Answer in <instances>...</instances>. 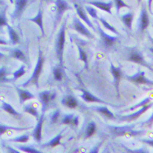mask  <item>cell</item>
<instances>
[{
    "label": "cell",
    "instance_id": "44",
    "mask_svg": "<svg viewBox=\"0 0 153 153\" xmlns=\"http://www.w3.org/2000/svg\"><path fill=\"white\" fill-rule=\"evenodd\" d=\"M5 148L7 149V152H13V153L19 152V150H13V149H12V147H11L10 145H5Z\"/></svg>",
    "mask_w": 153,
    "mask_h": 153
},
{
    "label": "cell",
    "instance_id": "47",
    "mask_svg": "<svg viewBox=\"0 0 153 153\" xmlns=\"http://www.w3.org/2000/svg\"><path fill=\"white\" fill-rule=\"evenodd\" d=\"M153 0H148V10L149 12L152 13V4Z\"/></svg>",
    "mask_w": 153,
    "mask_h": 153
},
{
    "label": "cell",
    "instance_id": "9",
    "mask_svg": "<svg viewBox=\"0 0 153 153\" xmlns=\"http://www.w3.org/2000/svg\"><path fill=\"white\" fill-rule=\"evenodd\" d=\"M126 78L130 82L134 83L136 85H147V86L153 85V81L148 79L145 76V73L143 71H138L137 74L133 75H126Z\"/></svg>",
    "mask_w": 153,
    "mask_h": 153
},
{
    "label": "cell",
    "instance_id": "15",
    "mask_svg": "<svg viewBox=\"0 0 153 153\" xmlns=\"http://www.w3.org/2000/svg\"><path fill=\"white\" fill-rule=\"evenodd\" d=\"M110 73L113 75L114 78V85L116 88V92L117 94V97H120V92H119V84L121 78L123 77V71L120 67H116L113 63H110Z\"/></svg>",
    "mask_w": 153,
    "mask_h": 153
},
{
    "label": "cell",
    "instance_id": "22",
    "mask_svg": "<svg viewBox=\"0 0 153 153\" xmlns=\"http://www.w3.org/2000/svg\"><path fill=\"white\" fill-rule=\"evenodd\" d=\"M90 108L92 110H94L95 112L99 113L100 115H102V117H104L107 119H109V120H113L115 119V115L113 114L112 111H110L106 106H93L90 107Z\"/></svg>",
    "mask_w": 153,
    "mask_h": 153
},
{
    "label": "cell",
    "instance_id": "36",
    "mask_svg": "<svg viewBox=\"0 0 153 153\" xmlns=\"http://www.w3.org/2000/svg\"><path fill=\"white\" fill-rule=\"evenodd\" d=\"M98 19L100 20V22H101V23L102 24V25L104 26V28H105V29L108 30V31H110V32H112V33H113L114 34H116V35L120 36V33H119V32H118L117 30L113 25H111L110 24L108 23L105 19H103V18H99Z\"/></svg>",
    "mask_w": 153,
    "mask_h": 153
},
{
    "label": "cell",
    "instance_id": "43",
    "mask_svg": "<svg viewBox=\"0 0 153 153\" xmlns=\"http://www.w3.org/2000/svg\"><path fill=\"white\" fill-rule=\"evenodd\" d=\"M145 126H147V127H152V125L153 124V112L152 114V116L150 117V118L146 121V122H144V123H143Z\"/></svg>",
    "mask_w": 153,
    "mask_h": 153
},
{
    "label": "cell",
    "instance_id": "4",
    "mask_svg": "<svg viewBox=\"0 0 153 153\" xmlns=\"http://www.w3.org/2000/svg\"><path fill=\"white\" fill-rule=\"evenodd\" d=\"M57 92L56 91H51V90H43L39 92L38 98L42 105V111L46 112L47 109H49L53 106L56 101Z\"/></svg>",
    "mask_w": 153,
    "mask_h": 153
},
{
    "label": "cell",
    "instance_id": "26",
    "mask_svg": "<svg viewBox=\"0 0 153 153\" xmlns=\"http://www.w3.org/2000/svg\"><path fill=\"white\" fill-rule=\"evenodd\" d=\"M63 131H64V130H61L59 134H57L56 137H54L53 138H52L51 140H49V141L47 142V143H46L41 144L40 146H41L42 148H46V147L54 148V147H56V146H59V144H60L61 138H62V133H63Z\"/></svg>",
    "mask_w": 153,
    "mask_h": 153
},
{
    "label": "cell",
    "instance_id": "40",
    "mask_svg": "<svg viewBox=\"0 0 153 153\" xmlns=\"http://www.w3.org/2000/svg\"><path fill=\"white\" fill-rule=\"evenodd\" d=\"M60 109L57 108L55 111L53 112V114L50 116V123L51 124H55L59 122V117H60Z\"/></svg>",
    "mask_w": 153,
    "mask_h": 153
},
{
    "label": "cell",
    "instance_id": "8",
    "mask_svg": "<svg viewBox=\"0 0 153 153\" xmlns=\"http://www.w3.org/2000/svg\"><path fill=\"white\" fill-rule=\"evenodd\" d=\"M55 5H56V16H55V23L53 25V29H56L59 22L62 19L63 14L67 11L71 10L72 7L70 4L66 0H55Z\"/></svg>",
    "mask_w": 153,
    "mask_h": 153
},
{
    "label": "cell",
    "instance_id": "30",
    "mask_svg": "<svg viewBox=\"0 0 153 153\" xmlns=\"http://www.w3.org/2000/svg\"><path fill=\"white\" fill-rule=\"evenodd\" d=\"M96 123L94 121L89 122L85 129V132H84V139H88L89 137H91L96 131Z\"/></svg>",
    "mask_w": 153,
    "mask_h": 153
},
{
    "label": "cell",
    "instance_id": "14",
    "mask_svg": "<svg viewBox=\"0 0 153 153\" xmlns=\"http://www.w3.org/2000/svg\"><path fill=\"white\" fill-rule=\"evenodd\" d=\"M150 25V17L149 13L147 12V9L144 4H142L141 12H140V18H139V25H138V29L139 32L143 33L144 31L148 28Z\"/></svg>",
    "mask_w": 153,
    "mask_h": 153
},
{
    "label": "cell",
    "instance_id": "25",
    "mask_svg": "<svg viewBox=\"0 0 153 153\" xmlns=\"http://www.w3.org/2000/svg\"><path fill=\"white\" fill-rule=\"evenodd\" d=\"M7 27V31H8V34L10 38V42L12 45H17L20 42V37L19 35V33L15 31V29L12 27V25H10L9 24L6 25Z\"/></svg>",
    "mask_w": 153,
    "mask_h": 153
},
{
    "label": "cell",
    "instance_id": "5",
    "mask_svg": "<svg viewBox=\"0 0 153 153\" xmlns=\"http://www.w3.org/2000/svg\"><path fill=\"white\" fill-rule=\"evenodd\" d=\"M97 31L99 33L100 35V43L102 48L108 50L111 47H113L118 41H119V36H111L109 34L106 33L99 25V24L97 23Z\"/></svg>",
    "mask_w": 153,
    "mask_h": 153
},
{
    "label": "cell",
    "instance_id": "3",
    "mask_svg": "<svg viewBox=\"0 0 153 153\" xmlns=\"http://www.w3.org/2000/svg\"><path fill=\"white\" fill-rule=\"evenodd\" d=\"M109 133L114 137H137L144 133V130H134L133 125H124V126H113L108 125L107 126Z\"/></svg>",
    "mask_w": 153,
    "mask_h": 153
},
{
    "label": "cell",
    "instance_id": "19",
    "mask_svg": "<svg viewBox=\"0 0 153 153\" xmlns=\"http://www.w3.org/2000/svg\"><path fill=\"white\" fill-rule=\"evenodd\" d=\"M88 4H90L95 8H98L103 12H106L109 14H112V7H113V1L109 2H102V1H88Z\"/></svg>",
    "mask_w": 153,
    "mask_h": 153
},
{
    "label": "cell",
    "instance_id": "20",
    "mask_svg": "<svg viewBox=\"0 0 153 153\" xmlns=\"http://www.w3.org/2000/svg\"><path fill=\"white\" fill-rule=\"evenodd\" d=\"M16 90H17V93L19 94V103L21 105L25 104V102L30 101V100L35 98V95L33 94V93H31L29 90L25 89V88H19V87H16Z\"/></svg>",
    "mask_w": 153,
    "mask_h": 153
},
{
    "label": "cell",
    "instance_id": "31",
    "mask_svg": "<svg viewBox=\"0 0 153 153\" xmlns=\"http://www.w3.org/2000/svg\"><path fill=\"white\" fill-rule=\"evenodd\" d=\"M77 45V48H78V51H79V57L80 59L84 62V68L85 69H88V54L87 53L84 51V49L82 47H81V45L79 43H76Z\"/></svg>",
    "mask_w": 153,
    "mask_h": 153
},
{
    "label": "cell",
    "instance_id": "48",
    "mask_svg": "<svg viewBox=\"0 0 153 153\" xmlns=\"http://www.w3.org/2000/svg\"><path fill=\"white\" fill-rule=\"evenodd\" d=\"M9 43L5 40V39H2V38H0V45H4V46H7Z\"/></svg>",
    "mask_w": 153,
    "mask_h": 153
},
{
    "label": "cell",
    "instance_id": "27",
    "mask_svg": "<svg viewBox=\"0 0 153 153\" xmlns=\"http://www.w3.org/2000/svg\"><path fill=\"white\" fill-rule=\"evenodd\" d=\"M52 73H53V77L54 81L61 82L63 79V76H64V66L58 64L57 66H55L53 68Z\"/></svg>",
    "mask_w": 153,
    "mask_h": 153
},
{
    "label": "cell",
    "instance_id": "13",
    "mask_svg": "<svg viewBox=\"0 0 153 153\" xmlns=\"http://www.w3.org/2000/svg\"><path fill=\"white\" fill-rule=\"evenodd\" d=\"M79 90L82 92L81 98L86 102H94V103H100V104H103V105H109V103L100 99L99 97L95 96L94 94L90 93L88 90H87L85 88H79Z\"/></svg>",
    "mask_w": 153,
    "mask_h": 153
},
{
    "label": "cell",
    "instance_id": "45",
    "mask_svg": "<svg viewBox=\"0 0 153 153\" xmlns=\"http://www.w3.org/2000/svg\"><path fill=\"white\" fill-rule=\"evenodd\" d=\"M141 141L143 143H146V144H148V145L153 147V139H143Z\"/></svg>",
    "mask_w": 153,
    "mask_h": 153
},
{
    "label": "cell",
    "instance_id": "28",
    "mask_svg": "<svg viewBox=\"0 0 153 153\" xmlns=\"http://www.w3.org/2000/svg\"><path fill=\"white\" fill-rule=\"evenodd\" d=\"M30 127H15L12 125H7V124H3L0 123V137H2L4 134L7 133L10 130H17V131H24V130H29Z\"/></svg>",
    "mask_w": 153,
    "mask_h": 153
},
{
    "label": "cell",
    "instance_id": "11",
    "mask_svg": "<svg viewBox=\"0 0 153 153\" xmlns=\"http://www.w3.org/2000/svg\"><path fill=\"white\" fill-rule=\"evenodd\" d=\"M13 2H14L15 8L12 14V19L15 20L20 19V17L22 16V14L28 5L29 0H13Z\"/></svg>",
    "mask_w": 153,
    "mask_h": 153
},
{
    "label": "cell",
    "instance_id": "18",
    "mask_svg": "<svg viewBox=\"0 0 153 153\" xmlns=\"http://www.w3.org/2000/svg\"><path fill=\"white\" fill-rule=\"evenodd\" d=\"M74 6L75 11H76V14H77L78 18H79L82 21L85 22V24H86L89 28H91V29H93V30H95L94 25L91 22V20L89 19V18H88V13L85 12V10L83 9L82 6H81L80 4H76V3L74 4Z\"/></svg>",
    "mask_w": 153,
    "mask_h": 153
},
{
    "label": "cell",
    "instance_id": "29",
    "mask_svg": "<svg viewBox=\"0 0 153 153\" xmlns=\"http://www.w3.org/2000/svg\"><path fill=\"white\" fill-rule=\"evenodd\" d=\"M133 19H134V12H130L123 14L121 16V20L123 23V25L129 29H132V23H133Z\"/></svg>",
    "mask_w": 153,
    "mask_h": 153
},
{
    "label": "cell",
    "instance_id": "38",
    "mask_svg": "<svg viewBox=\"0 0 153 153\" xmlns=\"http://www.w3.org/2000/svg\"><path fill=\"white\" fill-rule=\"evenodd\" d=\"M151 102H152V97L148 96V97H146L145 99H143V101H141L139 103L136 104L135 106L130 107L129 108H127L125 111H133V110H136L137 108H141V107L144 106V105H146V104H148V103H150Z\"/></svg>",
    "mask_w": 153,
    "mask_h": 153
},
{
    "label": "cell",
    "instance_id": "7",
    "mask_svg": "<svg viewBox=\"0 0 153 153\" xmlns=\"http://www.w3.org/2000/svg\"><path fill=\"white\" fill-rule=\"evenodd\" d=\"M71 28L74 31H76L79 34H81L82 36H84L88 39H94V35L88 29V27L82 22V20L78 18V16L74 17L73 19V22L71 25Z\"/></svg>",
    "mask_w": 153,
    "mask_h": 153
},
{
    "label": "cell",
    "instance_id": "42",
    "mask_svg": "<svg viewBox=\"0 0 153 153\" xmlns=\"http://www.w3.org/2000/svg\"><path fill=\"white\" fill-rule=\"evenodd\" d=\"M115 5H116V9L117 12H119L122 8H130V5H128L123 0H114Z\"/></svg>",
    "mask_w": 153,
    "mask_h": 153
},
{
    "label": "cell",
    "instance_id": "23",
    "mask_svg": "<svg viewBox=\"0 0 153 153\" xmlns=\"http://www.w3.org/2000/svg\"><path fill=\"white\" fill-rule=\"evenodd\" d=\"M28 20L29 21H32V22H34L39 27L42 35H45V30H44V25H43V10H42L41 7L38 11L37 14L35 15V17L31 18V19H28Z\"/></svg>",
    "mask_w": 153,
    "mask_h": 153
},
{
    "label": "cell",
    "instance_id": "46",
    "mask_svg": "<svg viewBox=\"0 0 153 153\" xmlns=\"http://www.w3.org/2000/svg\"><path fill=\"white\" fill-rule=\"evenodd\" d=\"M102 143L101 142V143H99V144H98V145H97L96 147H94V149H93V150H91V151H90V152H91V153L98 152V149H99V147H100V146L102 145Z\"/></svg>",
    "mask_w": 153,
    "mask_h": 153
},
{
    "label": "cell",
    "instance_id": "34",
    "mask_svg": "<svg viewBox=\"0 0 153 153\" xmlns=\"http://www.w3.org/2000/svg\"><path fill=\"white\" fill-rule=\"evenodd\" d=\"M16 148L19 150L20 152L27 153H41L42 152L40 150L36 149L35 147L32 145H16Z\"/></svg>",
    "mask_w": 153,
    "mask_h": 153
},
{
    "label": "cell",
    "instance_id": "2",
    "mask_svg": "<svg viewBox=\"0 0 153 153\" xmlns=\"http://www.w3.org/2000/svg\"><path fill=\"white\" fill-rule=\"evenodd\" d=\"M66 29H67V19L63 20V23L59 28L55 40V53L58 59L59 64L63 66V54L66 42Z\"/></svg>",
    "mask_w": 153,
    "mask_h": 153
},
{
    "label": "cell",
    "instance_id": "6",
    "mask_svg": "<svg viewBox=\"0 0 153 153\" xmlns=\"http://www.w3.org/2000/svg\"><path fill=\"white\" fill-rule=\"evenodd\" d=\"M127 60L130 61V62H133V63H136V64H138V65H141L143 67H144V68H148L149 70L153 72L152 67L144 59L143 53L139 50H137V48L131 49L130 53L127 56Z\"/></svg>",
    "mask_w": 153,
    "mask_h": 153
},
{
    "label": "cell",
    "instance_id": "52",
    "mask_svg": "<svg viewBox=\"0 0 153 153\" xmlns=\"http://www.w3.org/2000/svg\"><path fill=\"white\" fill-rule=\"evenodd\" d=\"M150 50H151V52H152V53H153V47H151V48H150Z\"/></svg>",
    "mask_w": 153,
    "mask_h": 153
},
{
    "label": "cell",
    "instance_id": "37",
    "mask_svg": "<svg viewBox=\"0 0 153 153\" xmlns=\"http://www.w3.org/2000/svg\"><path fill=\"white\" fill-rule=\"evenodd\" d=\"M30 139V135L29 133H25V134H23V135H20L19 137H16L14 138H12L10 139L9 142H12V143H25L29 141Z\"/></svg>",
    "mask_w": 153,
    "mask_h": 153
},
{
    "label": "cell",
    "instance_id": "1",
    "mask_svg": "<svg viewBox=\"0 0 153 153\" xmlns=\"http://www.w3.org/2000/svg\"><path fill=\"white\" fill-rule=\"evenodd\" d=\"M44 63H45V57H44L42 50L39 48V54H38V59H37V62H36L34 70L33 72V74L31 75V77L25 82H24L22 84V88H27V87H29L31 85H34L37 88L39 87V78H40V75H41V73L43 71Z\"/></svg>",
    "mask_w": 153,
    "mask_h": 153
},
{
    "label": "cell",
    "instance_id": "41",
    "mask_svg": "<svg viewBox=\"0 0 153 153\" xmlns=\"http://www.w3.org/2000/svg\"><path fill=\"white\" fill-rule=\"evenodd\" d=\"M85 8H86L87 12L88 13V15H90L93 19H99V17H98V15H97V12H96V10L94 9V6L88 4V5H86Z\"/></svg>",
    "mask_w": 153,
    "mask_h": 153
},
{
    "label": "cell",
    "instance_id": "35",
    "mask_svg": "<svg viewBox=\"0 0 153 153\" xmlns=\"http://www.w3.org/2000/svg\"><path fill=\"white\" fill-rule=\"evenodd\" d=\"M26 74V68L25 65H21L19 67V69H17L16 71H14L12 73V82H15L17 80H19V78H21L22 76H24Z\"/></svg>",
    "mask_w": 153,
    "mask_h": 153
},
{
    "label": "cell",
    "instance_id": "21",
    "mask_svg": "<svg viewBox=\"0 0 153 153\" xmlns=\"http://www.w3.org/2000/svg\"><path fill=\"white\" fill-rule=\"evenodd\" d=\"M61 104L68 108L74 109L79 106V102L77 98L73 94H67L61 100Z\"/></svg>",
    "mask_w": 153,
    "mask_h": 153
},
{
    "label": "cell",
    "instance_id": "16",
    "mask_svg": "<svg viewBox=\"0 0 153 153\" xmlns=\"http://www.w3.org/2000/svg\"><path fill=\"white\" fill-rule=\"evenodd\" d=\"M79 123L80 117L76 114H66L62 117L61 121L59 122L62 125H68L73 128H77L79 126Z\"/></svg>",
    "mask_w": 153,
    "mask_h": 153
},
{
    "label": "cell",
    "instance_id": "10",
    "mask_svg": "<svg viewBox=\"0 0 153 153\" xmlns=\"http://www.w3.org/2000/svg\"><path fill=\"white\" fill-rule=\"evenodd\" d=\"M153 105V102H150L144 106H143L140 108V109L135 111L134 113H131L130 115H125V116H120L119 117V121L120 122H133V121H136L137 119L141 117L143 113H145L149 108H151Z\"/></svg>",
    "mask_w": 153,
    "mask_h": 153
},
{
    "label": "cell",
    "instance_id": "49",
    "mask_svg": "<svg viewBox=\"0 0 153 153\" xmlns=\"http://www.w3.org/2000/svg\"><path fill=\"white\" fill-rule=\"evenodd\" d=\"M5 57H7V55L4 54V53H1V52H0V59H4V58H5Z\"/></svg>",
    "mask_w": 153,
    "mask_h": 153
},
{
    "label": "cell",
    "instance_id": "12",
    "mask_svg": "<svg viewBox=\"0 0 153 153\" xmlns=\"http://www.w3.org/2000/svg\"><path fill=\"white\" fill-rule=\"evenodd\" d=\"M44 120H45V112H41L39 118L37 120V123L36 126L33 129V131L32 133V136L33 137V139L37 143H40L42 140V128H43V123H44Z\"/></svg>",
    "mask_w": 153,
    "mask_h": 153
},
{
    "label": "cell",
    "instance_id": "32",
    "mask_svg": "<svg viewBox=\"0 0 153 153\" xmlns=\"http://www.w3.org/2000/svg\"><path fill=\"white\" fill-rule=\"evenodd\" d=\"M23 110L24 112L32 115V116H33V117H35L37 120L39 118V116H40V115H39L38 109L36 108L35 107H33V105H32V104H25V105H24Z\"/></svg>",
    "mask_w": 153,
    "mask_h": 153
},
{
    "label": "cell",
    "instance_id": "51",
    "mask_svg": "<svg viewBox=\"0 0 153 153\" xmlns=\"http://www.w3.org/2000/svg\"><path fill=\"white\" fill-rule=\"evenodd\" d=\"M149 39H150V40L152 41V44H153V38H152V37H151V36H149Z\"/></svg>",
    "mask_w": 153,
    "mask_h": 153
},
{
    "label": "cell",
    "instance_id": "39",
    "mask_svg": "<svg viewBox=\"0 0 153 153\" xmlns=\"http://www.w3.org/2000/svg\"><path fill=\"white\" fill-rule=\"evenodd\" d=\"M8 25V19L6 17V9L0 10V28L6 26Z\"/></svg>",
    "mask_w": 153,
    "mask_h": 153
},
{
    "label": "cell",
    "instance_id": "17",
    "mask_svg": "<svg viewBox=\"0 0 153 153\" xmlns=\"http://www.w3.org/2000/svg\"><path fill=\"white\" fill-rule=\"evenodd\" d=\"M9 53H10V56L15 59H18V60H20L22 61L24 64L25 65H30V59L29 57L24 53L23 51L19 48V47H13L11 48L9 50Z\"/></svg>",
    "mask_w": 153,
    "mask_h": 153
},
{
    "label": "cell",
    "instance_id": "53",
    "mask_svg": "<svg viewBox=\"0 0 153 153\" xmlns=\"http://www.w3.org/2000/svg\"><path fill=\"white\" fill-rule=\"evenodd\" d=\"M141 1L142 0H137V3H138V4H140V3H141Z\"/></svg>",
    "mask_w": 153,
    "mask_h": 153
},
{
    "label": "cell",
    "instance_id": "33",
    "mask_svg": "<svg viewBox=\"0 0 153 153\" xmlns=\"http://www.w3.org/2000/svg\"><path fill=\"white\" fill-rule=\"evenodd\" d=\"M12 73L9 72L8 68L5 67V66H3L0 68V83L4 82H12V80L8 79L7 76L9 74H11Z\"/></svg>",
    "mask_w": 153,
    "mask_h": 153
},
{
    "label": "cell",
    "instance_id": "24",
    "mask_svg": "<svg viewBox=\"0 0 153 153\" xmlns=\"http://www.w3.org/2000/svg\"><path fill=\"white\" fill-rule=\"evenodd\" d=\"M1 108H2L4 111H5L6 113H8L9 115H12V117H22V114L19 113V112H18V111H17L10 103H8V102H2Z\"/></svg>",
    "mask_w": 153,
    "mask_h": 153
},
{
    "label": "cell",
    "instance_id": "50",
    "mask_svg": "<svg viewBox=\"0 0 153 153\" xmlns=\"http://www.w3.org/2000/svg\"><path fill=\"white\" fill-rule=\"evenodd\" d=\"M4 5H5V3H4V0H0V8L4 7Z\"/></svg>",
    "mask_w": 153,
    "mask_h": 153
}]
</instances>
